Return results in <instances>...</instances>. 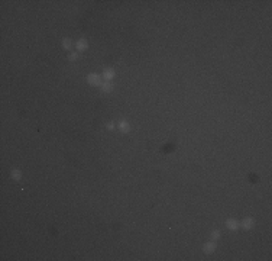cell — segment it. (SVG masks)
<instances>
[{
	"mask_svg": "<svg viewBox=\"0 0 272 261\" xmlns=\"http://www.w3.org/2000/svg\"><path fill=\"white\" fill-rule=\"evenodd\" d=\"M103 77H104L106 80H112V78L115 77V71H113L112 68H106L104 73H103Z\"/></svg>",
	"mask_w": 272,
	"mask_h": 261,
	"instance_id": "7",
	"label": "cell"
},
{
	"mask_svg": "<svg viewBox=\"0 0 272 261\" xmlns=\"http://www.w3.org/2000/svg\"><path fill=\"white\" fill-rule=\"evenodd\" d=\"M253 224H255V221H253L252 218H246V219H243V222L240 225H242L245 229H252V228H253Z\"/></svg>",
	"mask_w": 272,
	"mask_h": 261,
	"instance_id": "2",
	"label": "cell"
},
{
	"mask_svg": "<svg viewBox=\"0 0 272 261\" xmlns=\"http://www.w3.org/2000/svg\"><path fill=\"white\" fill-rule=\"evenodd\" d=\"M107 129H115V123H113V122H109V123H107Z\"/></svg>",
	"mask_w": 272,
	"mask_h": 261,
	"instance_id": "13",
	"label": "cell"
},
{
	"mask_svg": "<svg viewBox=\"0 0 272 261\" xmlns=\"http://www.w3.org/2000/svg\"><path fill=\"white\" fill-rule=\"evenodd\" d=\"M68 58H70L71 61H73V60H76V58H78V52H71Z\"/></svg>",
	"mask_w": 272,
	"mask_h": 261,
	"instance_id": "12",
	"label": "cell"
},
{
	"mask_svg": "<svg viewBox=\"0 0 272 261\" xmlns=\"http://www.w3.org/2000/svg\"><path fill=\"white\" fill-rule=\"evenodd\" d=\"M76 46H77L78 51H84V49L88 46V42H87L85 39H78L77 44H76Z\"/></svg>",
	"mask_w": 272,
	"mask_h": 261,
	"instance_id": "4",
	"label": "cell"
},
{
	"mask_svg": "<svg viewBox=\"0 0 272 261\" xmlns=\"http://www.w3.org/2000/svg\"><path fill=\"white\" fill-rule=\"evenodd\" d=\"M214 250H216V245H214V242H208V244H206V245H204V253H207V254L213 253Z\"/></svg>",
	"mask_w": 272,
	"mask_h": 261,
	"instance_id": "8",
	"label": "cell"
},
{
	"mask_svg": "<svg viewBox=\"0 0 272 261\" xmlns=\"http://www.w3.org/2000/svg\"><path fill=\"white\" fill-rule=\"evenodd\" d=\"M101 86V91H104V93H110L112 90H113V86L109 83V81H106V83H101L100 84Z\"/></svg>",
	"mask_w": 272,
	"mask_h": 261,
	"instance_id": "6",
	"label": "cell"
},
{
	"mask_svg": "<svg viewBox=\"0 0 272 261\" xmlns=\"http://www.w3.org/2000/svg\"><path fill=\"white\" fill-rule=\"evenodd\" d=\"M87 81L91 86H100L101 84V78H100V75H97V74H90L87 77Z\"/></svg>",
	"mask_w": 272,
	"mask_h": 261,
	"instance_id": "1",
	"label": "cell"
},
{
	"mask_svg": "<svg viewBox=\"0 0 272 261\" xmlns=\"http://www.w3.org/2000/svg\"><path fill=\"white\" fill-rule=\"evenodd\" d=\"M12 177H13V180H20L22 173L19 170H12Z\"/></svg>",
	"mask_w": 272,
	"mask_h": 261,
	"instance_id": "9",
	"label": "cell"
},
{
	"mask_svg": "<svg viewBox=\"0 0 272 261\" xmlns=\"http://www.w3.org/2000/svg\"><path fill=\"white\" fill-rule=\"evenodd\" d=\"M62 46H64L65 49H71V41H70V39H64V41H62Z\"/></svg>",
	"mask_w": 272,
	"mask_h": 261,
	"instance_id": "10",
	"label": "cell"
},
{
	"mask_svg": "<svg viewBox=\"0 0 272 261\" xmlns=\"http://www.w3.org/2000/svg\"><path fill=\"white\" fill-rule=\"evenodd\" d=\"M239 226H240V224H239L236 219H229V221H227V228H229L230 231H237Z\"/></svg>",
	"mask_w": 272,
	"mask_h": 261,
	"instance_id": "3",
	"label": "cell"
},
{
	"mask_svg": "<svg viewBox=\"0 0 272 261\" xmlns=\"http://www.w3.org/2000/svg\"><path fill=\"white\" fill-rule=\"evenodd\" d=\"M119 129H120L122 132H129V131H130V125H129L127 122H124V120H120V122H119Z\"/></svg>",
	"mask_w": 272,
	"mask_h": 261,
	"instance_id": "5",
	"label": "cell"
},
{
	"mask_svg": "<svg viewBox=\"0 0 272 261\" xmlns=\"http://www.w3.org/2000/svg\"><path fill=\"white\" fill-rule=\"evenodd\" d=\"M220 238V232L219 231H214L213 234H211V239H219Z\"/></svg>",
	"mask_w": 272,
	"mask_h": 261,
	"instance_id": "11",
	"label": "cell"
}]
</instances>
